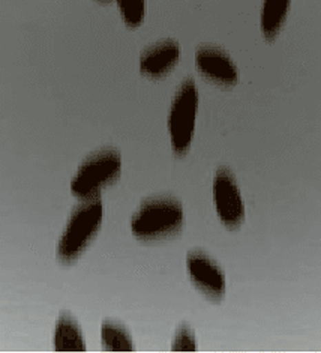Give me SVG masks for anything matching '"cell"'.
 I'll list each match as a JSON object with an SVG mask.
<instances>
[{"instance_id":"7c38bea8","label":"cell","mask_w":321,"mask_h":353,"mask_svg":"<svg viewBox=\"0 0 321 353\" xmlns=\"http://www.w3.org/2000/svg\"><path fill=\"white\" fill-rule=\"evenodd\" d=\"M123 21L130 28H137L146 17V0H116Z\"/></svg>"},{"instance_id":"8992f818","label":"cell","mask_w":321,"mask_h":353,"mask_svg":"<svg viewBox=\"0 0 321 353\" xmlns=\"http://www.w3.org/2000/svg\"><path fill=\"white\" fill-rule=\"evenodd\" d=\"M187 269L191 281L206 296L221 299L225 295V274L212 257L198 250L189 251L187 256Z\"/></svg>"},{"instance_id":"30bf717a","label":"cell","mask_w":321,"mask_h":353,"mask_svg":"<svg viewBox=\"0 0 321 353\" xmlns=\"http://www.w3.org/2000/svg\"><path fill=\"white\" fill-rule=\"evenodd\" d=\"M291 0H263L260 26L266 39L272 41L284 26Z\"/></svg>"},{"instance_id":"ba28073f","label":"cell","mask_w":321,"mask_h":353,"mask_svg":"<svg viewBox=\"0 0 321 353\" xmlns=\"http://www.w3.org/2000/svg\"><path fill=\"white\" fill-rule=\"evenodd\" d=\"M180 59V46L172 39L147 47L140 56V71L147 77H163L170 72Z\"/></svg>"},{"instance_id":"5b68a950","label":"cell","mask_w":321,"mask_h":353,"mask_svg":"<svg viewBox=\"0 0 321 353\" xmlns=\"http://www.w3.org/2000/svg\"><path fill=\"white\" fill-rule=\"evenodd\" d=\"M214 203L216 214L225 225L238 227L245 220V203L238 181L227 167H219L214 176Z\"/></svg>"},{"instance_id":"6da1fadb","label":"cell","mask_w":321,"mask_h":353,"mask_svg":"<svg viewBox=\"0 0 321 353\" xmlns=\"http://www.w3.org/2000/svg\"><path fill=\"white\" fill-rule=\"evenodd\" d=\"M104 220V205L99 196L83 199L71 212L59 238L56 254L62 262H72L96 236Z\"/></svg>"},{"instance_id":"52a82bcc","label":"cell","mask_w":321,"mask_h":353,"mask_svg":"<svg viewBox=\"0 0 321 353\" xmlns=\"http://www.w3.org/2000/svg\"><path fill=\"white\" fill-rule=\"evenodd\" d=\"M197 70L210 81L231 86L239 80V70L233 59L222 48L215 46H201L196 52Z\"/></svg>"},{"instance_id":"8fae6325","label":"cell","mask_w":321,"mask_h":353,"mask_svg":"<svg viewBox=\"0 0 321 353\" xmlns=\"http://www.w3.org/2000/svg\"><path fill=\"white\" fill-rule=\"evenodd\" d=\"M101 341L108 352H132L134 341L128 330L121 323L105 321L101 326Z\"/></svg>"},{"instance_id":"9c48e42d","label":"cell","mask_w":321,"mask_h":353,"mask_svg":"<svg viewBox=\"0 0 321 353\" xmlns=\"http://www.w3.org/2000/svg\"><path fill=\"white\" fill-rule=\"evenodd\" d=\"M53 344L56 352H84L86 350V343H84V334L79 322L70 314L63 313L59 316Z\"/></svg>"},{"instance_id":"277c9868","label":"cell","mask_w":321,"mask_h":353,"mask_svg":"<svg viewBox=\"0 0 321 353\" xmlns=\"http://www.w3.org/2000/svg\"><path fill=\"white\" fill-rule=\"evenodd\" d=\"M198 110V90L196 81L187 79L180 83L173 97L168 112V132L173 152L177 155L187 154L196 131V119Z\"/></svg>"},{"instance_id":"7a4b0ae2","label":"cell","mask_w":321,"mask_h":353,"mask_svg":"<svg viewBox=\"0 0 321 353\" xmlns=\"http://www.w3.org/2000/svg\"><path fill=\"white\" fill-rule=\"evenodd\" d=\"M183 206L173 197H152L143 201L131 218V232L138 239H158L182 229Z\"/></svg>"},{"instance_id":"4fadbf2b","label":"cell","mask_w":321,"mask_h":353,"mask_svg":"<svg viewBox=\"0 0 321 353\" xmlns=\"http://www.w3.org/2000/svg\"><path fill=\"white\" fill-rule=\"evenodd\" d=\"M172 350L173 352H196L197 350L196 334H194V331L188 325H182L174 334V339L172 341Z\"/></svg>"},{"instance_id":"3957f363","label":"cell","mask_w":321,"mask_h":353,"mask_svg":"<svg viewBox=\"0 0 321 353\" xmlns=\"http://www.w3.org/2000/svg\"><path fill=\"white\" fill-rule=\"evenodd\" d=\"M121 173V154L116 149H101L80 164L71 179V192L81 200L99 196V191L119 178Z\"/></svg>"}]
</instances>
